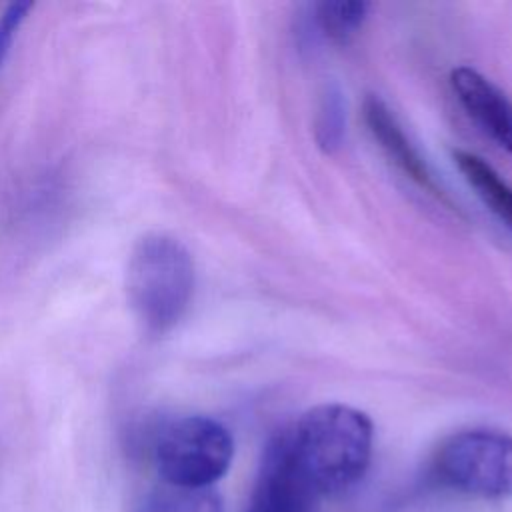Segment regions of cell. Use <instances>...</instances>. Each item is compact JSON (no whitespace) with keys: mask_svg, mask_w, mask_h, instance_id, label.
I'll return each instance as SVG.
<instances>
[{"mask_svg":"<svg viewBox=\"0 0 512 512\" xmlns=\"http://www.w3.org/2000/svg\"><path fill=\"white\" fill-rule=\"evenodd\" d=\"M288 458L300 478L320 498L354 486L372 454L370 418L344 404H322L282 432Z\"/></svg>","mask_w":512,"mask_h":512,"instance_id":"cell-1","label":"cell"},{"mask_svg":"<svg viewBox=\"0 0 512 512\" xmlns=\"http://www.w3.org/2000/svg\"><path fill=\"white\" fill-rule=\"evenodd\" d=\"M128 302L152 334L176 326L194 294V262L186 246L166 234H146L128 258Z\"/></svg>","mask_w":512,"mask_h":512,"instance_id":"cell-2","label":"cell"},{"mask_svg":"<svg viewBox=\"0 0 512 512\" xmlns=\"http://www.w3.org/2000/svg\"><path fill=\"white\" fill-rule=\"evenodd\" d=\"M152 456L164 484L212 488L230 468L234 440L228 428L214 418L182 416L158 428Z\"/></svg>","mask_w":512,"mask_h":512,"instance_id":"cell-3","label":"cell"},{"mask_svg":"<svg viewBox=\"0 0 512 512\" xmlns=\"http://www.w3.org/2000/svg\"><path fill=\"white\" fill-rule=\"evenodd\" d=\"M434 478L478 498L512 496V436L496 430H464L446 438L432 458Z\"/></svg>","mask_w":512,"mask_h":512,"instance_id":"cell-4","label":"cell"},{"mask_svg":"<svg viewBox=\"0 0 512 512\" xmlns=\"http://www.w3.org/2000/svg\"><path fill=\"white\" fill-rule=\"evenodd\" d=\"M316 500L294 470L284 436H276L264 452L246 512H312Z\"/></svg>","mask_w":512,"mask_h":512,"instance_id":"cell-5","label":"cell"},{"mask_svg":"<svg viewBox=\"0 0 512 512\" xmlns=\"http://www.w3.org/2000/svg\"><path fill=\"white\" fill-rule=\"evenodd\" d=\"M450 84L476 124L508 154H512V102L480 72L458 66L450 74Z\"/></svg>","mask_w":512,"mask_h":512,"instance_id":"cell-6","label":"cell"},{"mask_svg":"<svg viewBox=\"0 0 512 512\" xmlns=\"http://www.w3.org/2000/svg\"><path fill=\"white\" fill-rule=\"evenodd\" d=\"M364 122L386 154V158L402 170L410 180H414L420 188L428 190L436 198L448 202L442 188H438V182L434 174L430 172L424 158L418 154V150L412 146V142L406 138L402 126L398 124L396 116L390 112V108L378 98L368 96L364 100Z\"/></svg>","mask_w":512,"mask_h":512,"instance_id":"cell-7","label":"cell"},{"mask_svg":"<svg viewBox=\"0 0 512 512\" xmlns=\"http://www.w3.org/2000/svg\"><path fill=\"white\" fill-rule=\"evenodd\" d=\"M454 164L482 204L512 232V186L480 156L456 150Z\"/></svg>","mask_w":512,"mask_h":512,"instance_id":"cell-8","label":"cell"},{"mask_svg":"<svg viewBox=\"0 0 512 512\" xmlns=\"http://www.w3.org/2000/svg\"><path fill=\"white\" fill-rule=\"evenodd\" d=\"M136 512H222V498L214 488L162 484L144 496Z\"/></svg>","mask_w":512,"mask_h":512,"instance_id":"cell-9","label":"cell"},{"mask_svg":"<svg viewBox=\"0 0 512 512\" xmlns=\"http://www.w3.org/2000/svg\"><path fill=\"white\" fill-rule=\"evenodd\" d=\"M370 4L362 0H332L314 6V24L336 44H346L364 24Z\"/></svg>","mask_w":512,"mask_h":512,"instance_id":"cell-10","label":"cell"},{"mask_svg":"<svg viewBox=\"0 0 512 512\" xmlns=\"http://www.w3.org/2000/svg\"><path fill=\"white\" fill-rule=\"evenodd\" d=\"M316 142L324 152H334L342 146L346 130V106L342 92L336 86H330L318 106L316 114Z\"/></svg>","mask_w":512,"mask_h":512,"instance_id":"cell-11","label":"cell"},{"mask_svg":"<svg viewBox=\"0 0 512 512\" xmlns=\"http://www.w3.org/2000/svg\"><path fill=\"white\" fill-rule=\"evenodd\" d=\"M32 4L30 2H14L0 14V68L10 52V46L26 20Z\"/></svg>","mask_w":512,"mask_h":512,"instance_id":"cell-12","label":"cell"}]
</instances>
